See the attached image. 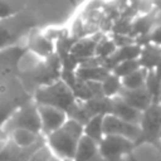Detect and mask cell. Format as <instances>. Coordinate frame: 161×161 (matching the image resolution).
<instances>
[{"mask_svg":"<svg viewBox=\"0 0 161 161\" xmlns=\"http://www.w3.org/2000/svg\"><path fill=\"white\" fill-rule=\"evenodd\" d=\"M82 136L83 125L68 118L58 130L45 136V143L57 157L72 160Z\"/></svg>","mask_w":161,"mask_h":161,"instance_id":"obj_1","label":"cell"},{"mask_svg":"<svg viewBox=\"0 0 161 161\" xmlns=\"http://www.w3.org/2000/svg\"><path fill=\"white\" fill-rule=\"evenodd\" d=\"M34 16L25 11L18 10L11 16L0 19V49L19 44V40L35 29Z\"/></svg>","mask_w":161,"mask_h":161,"instance_id":"obj_2","label":"cell"},{"mask_svg":"<svg viewBox=\"0 0 161 161\" xmlns=\"http://www.w3.org/2000/svg\"><path fill=\"white\" fill-rule=\"evenodd\" d=\"M31 99L36 104L50 106V107L62 109L65 113L75 102V98L70 88L60 79L36 88L31 94Z\"/></svg>","mask_w":161,"mask_h":161,"instance_id":"obj_3","label":"cell"},{"mask_svg":"<svg viewBox=\"0 0 161 161\" xmlns=\"http://www.w3.org/2000/svg\"><path fill=\"white\" fill-rule=\"evenodd\" d=\"M140 126V135L135 141V147L141 143H151L158 147V136L161 131V107L160 103H151L142 111Z\"/></svg>","mask_w":161,"mask_h":161,"instance_id":"obj_4","label":"cell"},{"mask_svg":"<svg viewBox=\"0 0 161 161\" xmlns=\"http://www.w3.org/2000/svg\"><path fill=\"white\" fill-rule=\"evenodd\" d=\"M3 128L6 133L15 128H24L40 135V118L36 103L33 99H29L28 102L21 104L6 121Z\"/></svg>","mask_w":161,"mask_h":161,"instance_id":"obj_5","label":"cell"},{"mask_svg":"<svg viewBox=\"0 0 161 161\" xmlns=\"http://www.w3.org/2000/svg\"><path fill=\"white\" fill-rule=\"evenodd\" d=\"M135 142L116 135H104L98 142V150L103 161H121L125 155L133 151Z\"/></svg>","mask_w":161,"mask_h":161,"instance_id":"obj_6","label":"cell"},{"mask_svg":"<svg viewBox=\"0 0 161 161\" xmlns=\"http://www.w3.org/2000/svg\"><path fill=\"white\" fill-rule=\"evenodd\" d=\"M26 52V45L20 44L0 49V80H4L10 75L18 74L20 60Z\"/></svg>","mask_w":161,"mask_h":161,"instance_id":"obj_7","label":"cell"},{"mask_svg":"<svg viewBox=\"0 0 161 161\" xmlns=\"http://www.w3.org/2000/svg\"><path fill=\"white\" fill-rule=\"evenodd\" d=\"M36 107L40 118V135L44 137L58 130L68 119L67 113L62 109L44 104H36Z\"/></svg>","mask_w":161,"mask_h":161,"instance_id":"obj_8","label":"cell"},{"mask_svg":"<svg viewBox=\"0 0 161 161\" xmlns=\"http://www.w3.org/2000/svg\"><path fill=\"white\" fill-rule=\"evenodd\" d=\"M103 133L121 136L135 142L140 135V126L119 119L113 114H106L103 117Z\"/></svg>","mask_w":161,"mask_h":161,"instance_id":"obj_9","label":"cell"},{"mask_svg":"<svg viewBox=\"0 0 161 161\" xmlns=\"http://www.w3.org/2000/svg\"><path fill=\"white\" fill-rule=\"evenodd\" d=\"M25 45L29 52L42 59H45L55 52V43L48 39L43 33L35 31V29L28 34V42Z\"/></svg>","mask_w":161,"mask_h":161,"instance_id":"obj_10","label":"cell"},{"mask_svg":"<svg viewBox=\"0 0 161 161\" xmlns=\"http://www.w3.org/2000/svg\"><path fill=\"white\" fill-rule=\"evenodd\" d=\"M109 114L116 116L119 119H123L126 122L138 125L141 121L142 112L137 111L136 108L131 107L127 102H125L119 96H114L111 98V112Z\"/></svg>","mask_w":161,"mask_h":161,"instance_id":"obj_11","label":"cell"},{"mask_svg":"<svg viewBox=\"0 0 161 161\" xmlns=\"http://www.w3.org/2000/svg\"><path fill=\"white\" fill-rule=\"evenodd\" d=\"M141 53V47L137 45L136 43L130 44V45H125V47H119L117 48L107 59H104L102 62V65L108 69L109 72H112V69L121 62L125 60H132V59H138V55Z\"/></svg>","mask_w":161,"mask_h":161,"instance_id":"obj_12","label":"cell"},{"mask_svg":"<svg viewBox=\"0 0 161 161\" xmlns=\"http://www.w3.org/2000/svg\"><path fill=\"white\" fill-rule=\"evenodd\" d=\"M104 35V33H94L92 35H88V36H84L82 39H78L72 49H70V53L78 59V60H82V59H86V58H91V57H94V52H96V47H97V43L99 42V39Z\"/></svg>","mask_w":161,"mask_h":161,"instance_id":"obj_13","label":"cell"},{"mask_svg":"<svg viewBox=\"0 0 161 161\" xmlns=\"http://www.w3.org/2000/svg\"><path fill=\"white\" fill-rule=\"evenodd\" d=\"M118 96L125 102H127L131 107L136 108L140 112L145 111L152 103V99H151V97H150V94H148V92L146 91L145 87L137 88V89H125V88H121Z\"/></svg>","mask_w":161,"mask_h":161,"instance_id":"obj_14","label":"cell"},{"mask_svg":"<svg viewBox=\"0 0 161 161\" xmlns=\"http://www.w3.org/2000/svg\"><path fill=\"white\" fill-rule=\"evenodd\" d=\"M72 160L73 161H103L98 150V143L84 135L80 137L78 142L77 150Z\"/></svg>","mask_w":161,"mask_h":161,"instance_id":"obj_15","label":"cell"},{"mask_svg":"<svg viewBox=\"0 0 161 161\" xmlns=\"http://www.w3.org/2000/svg\"><path fill=\"white\" fill-rule=\"evenodd\" d=\"M74 72L80 82H102L111 73L103 65H78Z\"/></svg>","mask_w":161,"mask_h":161,"instance_id":"obj_16","label":"cell"},{"mask_svg":"<svg viewBox=\"0 0 161 161\" xmlns=\"http://www.w3.org/2000/svg\"><path fill=\"white\" fill-rule=\"evenodd\" d=\"M161 58V48L153 44H147L141 48V53L138 55L140 67L145 70H153L157 62Z\"/></svg>","mask_w":161,"mask_h":161,"instance_id":"obj_17","label":"cell"},{"mask_svg":"<svg viewBox=\"0 0 161 161\" xmlns=\"http://www.w3.org/2000/svg\"><path fill=\"white\" fill-rule=\"evenodd\" d=\"M9 138L18 145L20 148H25L29 147L31 145H34L35 142H38L43 136L35 132H31L29 130H24V128H15L13 131H10L8 133Z\"/></svg>","mask_w":161,"mask_h":161,"instance_id":"obj_18","label":"cell"},{"mask_svg":"<svg viewBox=\"0 0 161 161\" xmlns=\"http://www.w3.org/2000/svg\"><path fill=\"white\" fill-rule=\"evenodd\" d=\"M103 117H104L103 114L93 116L83 125V135L89 137L91 140L96 141L97 143L104 136V133H103Z\"/></svg>","mask_w":161,"mask_h":161,"instance_id":"obj_19","label":"cell"},{"mask_svg":"<svg viewBox=\"0 0 161 161\" xmlns=\"http://www.w3.org/2000/svg\"><path fill=\"white\" fill-rule=\"evenodd\" d=\"M145 88L148 92L152 103L161 102V79L155 74L153 70H147L145 79Z\"/></svg>","mask_w":161,"mask_h":161,"instance_id":"obj_20","label":"cell"},{"mask_svg":"<svg viewBox=\"0 0 161 161\" xmlns=\"http://www.w3.org/2000/svg\"><path fill=\"white\" fill-rule=\"evenodd\" d=\"M151 29H152V18L148 15H141V16L136 18L135 20L132 19L130 36H132L135 39L141 35H148Z\"/></svg>","mask_w":161,"mask_h":161,"instance_id":"obj_21","label":"cell"},{"mask_svg":"<svg viewBox=\"0 0 161 161\" xmlns=\"http://www.w3.org/2000/svg\"><path fill=\"white\" fill-rule=\"evenodd\" d=\"M146 74H147V70L140 68V69L132 72L131 74L121 78L122 88H125V89H137V88L145 87Z\"/></svg>","mask_w":161,"mask_h":161,"instance_id":"obj_22","label":"cell"},{"mask_svg":"<svg viewBox=\"0 0 161 161\" xmlns=\"http://www.w3.org/2000/svg\"><path fill=\"white\" fill-rule=\"evenodd\" d=\"M101 86H102L103 96L107 98H112L114 96H118V93L122 88L121 78L117 77L116 74H113L112 72L108 73V75L101 82Z\"/></svg>","mask_w":161,"mask_h":161,"instance_id":"obj_23","label":"cell"},{"mask_svg":"<svg viewBox=\"0 0 161 161\" xmlns=\"http://www.w3.org/2000/svg\"><path fill=\"white\" fill-rule=\"evenodd\" d=\"M116 49H117V47L114 45L113 40L109 38L108 34H104V35L99 39V42L97 43L94 55H96L97 58H99V59L103 62V60L107 59Z\"/></svg>","mask_w":161,"mask_h":161,"instance_id":"obj_24","label":"cell"},{"mask_svg":"<svg viewBox=\"0 0 161 161\" xmlns=\"http://www.w3.org/2000/svg\"><path fill=\"white\" fill-rule=\"evenodd\" d=\"M140 63L137 59H132V60H125V62H121L118 63L113 69H112V73L116 74L117 77L119 78H123L128 74H131L132 72L140 69Z\"/></svg>","mask_w":161,"mask_h":161,"instance_id":"obj_25","label":"cell"},{"mask_svg":"<svg viewBox=\"0 0 161 161\" xmlns=\"http://www.w3.org/2000/svg\"><path fill=\"white\" fill-rule=\"evenodd\" d=\"M20 150L21 148L18 145H15L10 138H8L3 150L0 151V161H11L20 152Z\"/></svg>","mask_w":161,"mask_h":161,"instance_id":"obj_26","label":"cell"},{"mask_svg":"<svg viewBox=\"0 0 161 161\" xmlns=\"http://www.w3.org/2000/svg\"><path fill=\"white\" fill-rule=\"evenodd\" d=\"M52 155L53 153H52L50 148L45 143V145L40 146L39 148H36L33 152V155L30 156V160L29 161H49V158H50Z\"/></svg>","mask_w":161,"mask_h":161,"instance_id":"obj_27","label":"cell"},{"mask_svg":"<svg viewBox=\"0 0 161 161\" xmlns=\"http://www.w3.org/2000/svg\"><path fill=\"white\" fill-rule=\"evenodd\" d=\"M18 10L8 1V0H0V19H5L8 16H11Z\"/></svg>","mask_w":161,"mask_h":161,"instance_id":"obj_28","label":"cell"},{"mask_svg":"<svg viewBox=\"0 0 161 161\" xmlns=\"http://www.w3.org/2000/svg\"><path fill=\"white\" fill-rule=\"evenodd\" d=\"M150 43L161 48V25H157L150 31Z\"/></svg>","mask_w":161,"mask_h":161,"instance_id":"obj_29","label":"cell"},{"mask_svg":"<svg viewBox=\"0 0 161 161\" xmlns=\"http://www.w3.org/2000/svg\"><path fill=\"white\" fill-rule=\"evenodd\" d=\"M153 72H155V74L161 79V58H160V60L157 62V64H156V67H155Z\"/></svg>","mask_w":161,"mask_h":161,"instance_id":"obj_30","label":"cell"},{"mask_svg":"<svg viewBox=\"0 0 161 161\" xmlns=\"http://www.w3.org/2000/svg\"><path fill=\"white\" fill-rule=\"evenodd\" d=\"M9 136H8V133L4 131V128L3 127H0V140H6Z\"/></svg>","mask_w":161,"mask_h":161,"instance_id":"obj_31","label":"cell"},{"mask_svg":"<svg viewBox=\"0 0 161 161\" xmlns=\"http://www.w3.org/2000/svg\"><path fill=\"white\" fill-rule=\"evenodd\" d=\"M49 161H63L62 158H59V157H57L55 155H52L50 156V158H49Z\"/></svg>","mask_w":161,"mask_h":161,"instance_id":"obj_32","label":"cell"},{"mask_svg":"<svg viewBox=\"0 0 161 161\" xmlns=\"http://www.w3.org/2000/svg\"><path fill=\"white\" fill-rule=\"evenodd\" d=\"M9 138V137H8ZM6 138V140H8ZM6 140H0V151L3 150V147H4V145H5V142H6Z\"/></svg>","mask_w":161,"mask_h":161,"instance_id":"obj_33","label":"cell"},{"mask_svg":"<svg viewBox=\"0 0 161 161\" xmlns=\"http://www.w3.org/2000/svg\"><path fill=\"white\" fill-rule=\"evenodd\" d=\"M158 148L161 150V131H160V136H158Z\"/></svg>","mask_w":161,"mask_h":161,"instance_id":"obj_34","label":"cell"},{"mask_svg":"<svg viewBox=\"0 0 161 161\" xmlns=\"http://www.w3.org/2000/svg\"><path fill=\"white\" fill-rule=\"evenodd\" d=\"M63 161H73V160H70V158H65V160H63Z\"/></svg>","mask_w":161,"mask_h":161,"instance_id":"obj_35","label":"cell"},{"mask_svg":"<svg viewBox=\"0 0 161 161\" xmlns=\"http://www.w3.org/2000/svg\"><path fill=\"white\" fill-rule=\"evenodd\" d=\"M160 107H161V102H160Z\"/></svg>","mask_w":161,"mask_h":161,"instance_id":"obj_36","label":"cell"}]
</instances>
